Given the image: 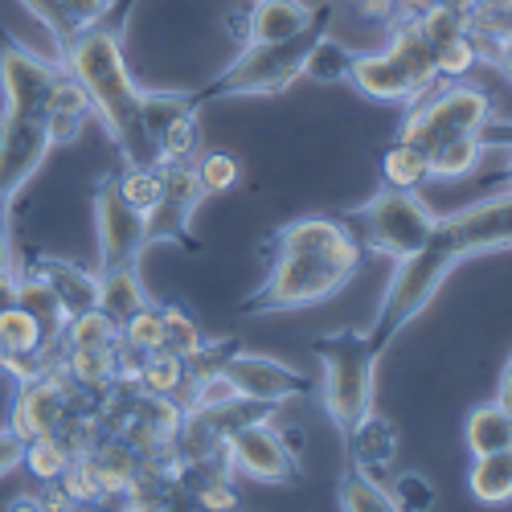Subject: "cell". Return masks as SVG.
Instances as JSON below:
<instances>
[{
  "label": "cell",
  "mask_w": 512,
  "mask_h": 512,
  "mask_svg": "<svg viewBox=\"0 0 512 512\" xmlns=\"http://www.w3.org/2000/svg\"><path fill=\"white\" fill-rule=\"evenodd\" d=\"M345 82L377 103H414L418 95H426L439 82V62H435V46L426 41L418 17L406 21L390 50L381 54H365V50H353L349 54V74Z\"/></svg>",
  "instance_id": "obj_5"
},
{
  "label": "cell",
  "mask_w": 512,
  "mask_h": 512,
  "mask_svg": "<svg viewBox=\"0 0 512 512\" xmlns=\"http://www.w3.org/2000/svg\"><path fill=\"white\" fill-rule=\"evenodd\" d=\"M160 316H164V353H177V357H193L205 340H201V328L185 316V308H177V304H164L160 308Z\"/></svg>",
  "instance_id": "obj_31"
},
{
  "label": "cell",
  "mask_w": 512,
  "mask_h": 512,
  "mask_svg": "<svg viewBox=\"0 0 512 512\" xmlns=\"http://www.w3.org/2000/svg\"><path fill=\"white\" fill-rule=\"evenodd\" d=\"M328 25H332V5H320L300 33H291L283 41H263V46H242V54L189 99L205 107V103L242 99V95H283L295 78H304V66L312 50L328 37Z\"/></svg>",
  "instance_id": "obj_3"
},
{
  "label": "cell",
  "mask_w": 512,
  "mask_h": 512,
  "mask_svg": "<svg viewBox=\"0 0 512 512\" xmlns=\"http://www.w3.org/2000/svg\"><path fill=\"white\" fill-rule=\"evenodd\" d=\"M467 488L480 504H504L512 500V451H488L472 459Z\"/></svg>",
  "instance_id": "obj_25"
},
{
  "label": "cell",
  "mask_w": 512,
  "mask_h": 512,
  "mask_svg": "<svg viewBox=\"0 0 512 512\" xmlns=\"http://www.w3.org/2000/svg\"><path fill=\"white\" fill-rule=\"evenodd\" d=\"M29 472L41 480V484H62V476L70 472V463H74V451L58 439V435H50V439H33V443H25V459H21Z\"/></svg>",
  "instance_id": "obj_29"
},
{
  "label": "cell",
  "mask_w": 512,
  "mask_h": 512,
  "mask_svg": "<svg viewBox=\"0 0 512 512\" xmlns=\"http://www.w3.org/2000/svg\"><path fill=\"white\" fill-rule=\"evenodd\" d=\"M361 254H365L361 246H345V250L275 246L271 250V271L242 300V312L259 316V312H283V308L320 304V300L336 295L340 287L357 275Z\"/></svg>",
  "instance_id": "obj_4"
},
{
  "label": "cell",
  "mask_w": 512,
  "mask_h": 512,
  "mask_svg": "<svg viewBox=\"0 0 512 512\" xmlns=\"http://www.w3.org/2000/svg\"><path fill=\"white\" fill-rule=\"evenodd\" d=\"M21 459H25V439L9 426V431H0V476L17 472Z\"/></svg>",
  "instance_id": "obj_36"
},
{
  "label": "cell",
  "mask_w": 512,
  "mask_h": 512,
  "mask_svg": "<svg viewBox=\"0 0 512 512\" xmlns=\"http://www.w3.org/2000/svg\"><path fill=\"white\" fill-rule=\"evenodd\" d=\"M504 410H512V353L504 361V373H500V398H496Z\"/></svg>",
  "instance_id": "obj_39"
},
{
  "label": "cell",
  "mask_w": 512,
  "mask_h": 512,
  "mask_svg": "<svg viewBox=\"0 0 512 512\" xmlns=\"http://www.w3.org/2000/svg\"><path fill=\"white\" fill-rule=\"evenodd\" d=\"M316 9H308L304 0H250V9L242 17L238 37L242 46H263V41H283L291 33H300L312 21Z\"/></svg>",
  "instance_id": "obj_18"
},
{
  "label": "cell",
  "mask_w": 512,
  "mask_h": 512,
  "mask_svg": "<svg viewBox=\"0 0 512 512\" xmlns=\"http://www.w3.org/2000/svg\"><path fill=\"white\" fill-rule=\"evenodd\" d=\"M21 5L50 29V37H54V46H62V41L74 33V25H70V17H66V9H62V0H21Z\"/></svg>",
  "instance_id": "obj_34"
},
{
  "label": "cell",
  "mask_w": 512,
  "mask_h": 512,
  "mask_svg": "<svg viewBox=\"0 0 512 512\" xmlns=\"http://www.w3.org/2000/svg\"><path fill=\"white\" fill-rule=\"evenodd\" d=\"M193 168H197V181H201L205 197H209V193L234 189L238 177H242V164H238L230 152H201V156L193 160Z\"/></svg>",
  "instance_id": "obj_32"
},
{
  "label": "cell",
  "mask_w": 512,
  "mask_h": 512,
  "mask_svg": "<svg viewBox=\"0 0 512 512\" xmlns=\"http://www.w3.org/2000/svg\"><path fill=\"white\" fill-rule=\"evenodd\" d=\"M484 148H488L484 132H480V136H455V140L439 144L435 152H426L431 177H439V181H459V177H467V173H472V168L480 164Z\"/></svg>",
  "instance_id": "obj_26"
},
{
  "label": "cell",
  "mask_w": 512,
  "mask_h": 512,
  "mask_svg": "<svg viewBox=\"0 0 512 512\" xmlns=\"http://www.w3.org/2000/svg\"><path fill=\"white\" fill-rule=\"evenodd\" d=\"M312 353L324 365V410L328 418L340 426V435H349L353 426L373 410V373H377V357L365 345V332L357 328H340L328 332L320 340H312Z\"/></svg>",
  "instance_id": "obj_7"
},
{
  "label": "cell",
  "mask_w": 512,
  "mask_h": 512,
  "mask_svg": "<svg viewBox=\"0 0 512 512\" xmlns=\"http://www.w3.org/2000/svg\"><path fill=\"white\" fill-rule=\"evenodd\" d=\"M66 414H70V381L58 369H50V373H37V377L21 381L9 426L25 443H33V439L58 435Z\"/></svg>",
  "instance_id": "obj_16"
},
{
  "label": "cell",
  "mask_w": 512,
  "mask_h": 512,
  "mask_svg": "<svg viewBox=\"0 0 512 512\" xmlns=\"http://www.w3.org/2000/svg\"><path fill=\"white\" fill-rule=\"evenodd\" d=\"M148 291L140 283V271L136 263H127V267H111V271H99V308L123 324V320H132L140 308H148Z\"/></svg>",
  "instance_id": "obj_22"
},
{
  "label": "cell",
  "mask_w": 512,
  "mask_h": 512,
  "mask_svg": "<svg viewBox=\"0 0 512 512\" xmlns=\"http://www.w3.org/2000/svg\"><path fill=\"white\" fill-rule=\"evenodd\" d=\"M205 189L197 181V168L181 160H160V193L152 201L148 218V246L152 242H181L185 250H197L193 242V213L201 205Z\"/></svg>",
  "instance_id": "obj_13"
},
{
  "label": "cell",
  "mask_w": 512,
  "mask_h": 512,
  "mask_svg": "<svg viewBox=\"0 0 512 512\" xmlns=\"http://www.w3.org/2000/svg\"><path fill=\"white\" fill-rule=\"evenodd\" d=\"M336 504L345 508V512H398L390 488H381V484L365 472V467H357V463H349L345 480H340Z\"/></svg>",
  "instance_id": "obj_27"
},
{
  "label": "cell",
  "mask_w": 512,
  "mask_h": 512,
  "mask_svg": "<svg viewBox=\"0 0 512 512\" xmlns=\"http://www.w3.org/2000/svg\"><path fill=\"white\" fill-rule=\"evenodd\" d=\"M390 496H394V508H414V512L435 508V488H431V480H422L418 472L398 476L394 488H390Z\"/></svg>",
  "instance_id": "obj_33"
},
{
  "label": "cell",
  "mask_w": 512,
  "mask_h": 512,
  "mask_svg": "<svg viewBox=\"0 0 512 512\" xmlns=\"http://www.w3.org/2000/svg\"><path fill=\"white\" fill-rule=\"evenodd\" d=\"M508 148H512V144H508ZM508 177H512V156H508Z\"/></svg>",
  "instance_id": "obj_41"
},
{
  "label": "cell",
  "mask_w": 512,
  "mask_h": 512,
  "mask_svg": "<svg viewBox=\"0 0 512 512\" xmlns=\"http://www.w3.org/2000/svg\"><path fill=\"white\" fill-rule=\"evenodd\" d=\"M484 127H492V103L480 87L472 82L451 78L447 87L426 91V99H414V111L406 115L398 140L418 148V152H435L439 144L455 136H480Z\"/></svg>",
  "instance_id": "obj_8"
},
{
  "label": "cell",
  "mask_w": 512,
  "mask_h": 512,
  "mask_svg": "<svg viewBox=\"0 0 512 512\" xmlns=\"http://www.w3.org/2000/svg\"><path fill=\"white\" fill-rule=\"evenodd\" d=\"M107 5H111V0H62V9H66V17H70L74 29H78V25H87V21H95Z\"/></svg>",
  "instance_id": "obj_37"
},
{
  "label": "cell",
  "mask_w": 512,
  "mask_h": 512,
  "mask_svg": "<svg viewBox=\"0 0 512 512\" xmlns=\"http://www.w3.org/2000/svg\"><path fill=\"white\" fill-rule=\"evenodd\" d=\"M463 439L472 455H488V451H512V410H504L500 402L476 406L472 418L463 426Z\"/></svg>",
  "instance_id": "obj_24"
},
{
  "label": "cell",
  "mask_w": 512,
  "mask_h": 512,
  "mask_svg": "<svg viewBox=\"0 0 512 512\" xmlns=\"http://www.w3.org/2000/svg\"><path fill=\"white\" fill-rule=\"evenodd\" d=\"M132 9H136V0H111L95 21L78 25L54 50H58V62L66 66V74L87 91L103 132L119 148V160L148 168V164H156V152L148 144L144 119H140L144 91L136 87V78L123 58V29H127Z\"/></svg>",
  "instance_id": "obj_2"
},
{
  "label": "cell",
  "mask_w": 512,
  "mask_h": 512,
  "mask_svg": "<svg viewBox=\"0 0 512 512\" xmlns=\"http://www.w3.org/2000/svg\"><path fill=\"white\" fill-rule=\"evenodd\" d=\"M197 500H201L205 508H234V504H238V496H234V488H230L226 476H213L209 484H201V488H197Z\"/></svg>",
  "instance_id": "obj_35"
},
{
  "label": "cell",
  "mask_w": 512,
  "mask_h": 512,
  "mask_svg": "<svg viewBox=\"0 0 512 512\" xmlns=\"http://www.w3.org/2000/svg\"><path fill=\"white\" fill-rule=\"evenodd\" d=\"M54 140L41 115H0V209L13 205V197L29 185V177L46 164Z\"/></svg>",
  "instance_id": "obj_14"
},
{
  "label": "cell",
  "mask_w": 512,
  "mask_h": 512,
  "mask_svg": "<svg viewBox=\"0 0 512 512\" xmlns=\"http://www.w3.org/2000/svg\"><path fill=\"white\" fill-rule=\"evenodd\" d=\"M381 177H386V185H398V189H418L426 177H431V164H426V152L394 140L386 152H381Z\"/></svg>",
  "instance_id": "obj_28"
},
{
  "label": "cell",
  "mask_w": 512,
  "mask_h": 512,
  "mask_svg": "<svg viewBox=\"0 0 512 512\" xmlns=\"http://www.w3.org/2000/svg\"><path fill=\"white\" fill-rule=\"evenodd\" d=\"M13 304H21L37 328H41V340H46V349L58 353V340H62V328H66V308L58 304V295L50 291V283L41 279L37 271H17V291H13Z\"/></svg>",
  "instance_id": "obj_21"
},
{
  "label": "cell",
  "mask_w": 512,
  "mask_h": 512,
  "mask_svg": "<svg viewBox=\"0 0 512 512\" xmlns=\"http://www.w3.org/2000/svg\"><path fill=\"white\" fill-rule=\"evenodd\" d=\"M91 115H95V107H91L87 91H82L70 74H62V78L54 82L50 99H46V111H41V119H46V132H50V140H54V148L78 140V132L87 127Z\"/></svg>",
  "instance_id": "obj_19"
},
{
  "label": "cell",
  "mask_w": 512,
  "mask_h": 512,
  "mask_svg": "<svg viewBox=\"0 0 512 512\" xmlns=\"http://www.w3.org/2000/svg\"><path fill=\"white\" fill-rule=\"evenodd\" d=\"M25 267L50 283V291L58 295V304L66 308V316H82V312L99 308V275L82 271L78 263L54 259V254H29Z\"/></svg>",
  "instance_id": "obj_17"
},
{
  "label": "cell",
  "mask_w": 512,
  "mask_h": 512,
  "mask_svg": "<svg viewBox=\"0 0 512 512\" xmlns=\"http://www.w3.org/2000/svg\"><path fill=\"white\" fill-rule=\"evenodd\" d=\"M492 250H512V189L492 193L476 205L451 213V218H439L431 238L414 254L398 259V271L373 316V328L365 332L369 353L381 361V353L406 332V324H414L431 308L443 279L463 259H480V254H492Z\"/></svg>",
  "instance_id": "obj_1"
},
{
  "label": "cell",
  "mask_w": 512,
  "mask_h": 512,
  "mask_svg": "<svg viewBox=\"0 0 512 512\" xmlns=\"http://www.w3.org/2000/svg\"><path fill=\"white\" fill-rule=\"evenodd\" d=\"M340 222L349 226L361 250L390 254V259H406L426 238H431L439 213L418 197V189H398L381 185L365 205L340 213Z\"/></svg>",
  "instance_id": "obj_6"
},
{
  "label": "cell",
  "mask_w": 512,
  "mask_h": 512,
  "mask_svg": "<svg viewBox=\"0 0 512 512\" xmlns=\"http://www.w3.org/2000/svg\"><path fill=\"white\" fill-rule=\"evenodd\" d=\"M345 447H349V463L365 467L369 476H377L381 467H390L394 455H398V426L381 414H365L353 431L345 435Z\"/></svg>",
  "instance_id": "obj_20"
},
{
  "label": "cell",
  "mask_w": 512,
  "mask_h": 512,
  "mask_svg": "<svg viewBox=\"0 0 512 512\" xmlns=\"http://www.w3.org/2000/svg\"><path fill=\"white\" fill-rule=\"evenodd\" d=\"M197 103L177 91H144L140 95V119L148 144L160 160H181L193 164L201 156V127H197Z\"/></svg>",
  "instance_id": "obj_12"
},
{
  "label": "cell",
  "mask_w": 512,
  "mask_h": 512,
  "mask_svg": "<svg viewBox=\"0 0 512 512\" xmlns=\"http://www.w3.org/2000/svg\"><path fill=\"white\" fill-rule=\"evenodd\" d=\"M0 340H5L9 353H50L46 340H41L37 320H33L21 304L0 308ZM50 357H58V353H50Z\"/></svg>",
  "instance_id": "obj_30"
},
{
  "label": "cell",
  "mask_w": 512,
  "mask_h": 512,
  "mask_svg": "<svg viewBox=\"0 0 512 512\" xmlns=\"http://www.w3.org/2000/svg\"><path fill=\"white\" fill-rule=\"evenodd\" d=\"M62 74H66V66L58 58L54 62L41 58L0 29V91H5V111L0 115H21V119L41 115Z\"/></svg>",
  "instance_id": "obj_11"
},
{
  "label": "cell",
  "mask_w": 512,
  "mask_h": 512,
  "mask_svg": "<svg viewBox=\"0 0 512 512\" xmlns=\"http://www.w3.org/2000/svg\"><path fill=\"white\" fill-rule=\"evenodd\" d=\"M0 275H13V226H9V205L0 209Z\"/></svg>",
  "instance_id": "obj_38"
},
{
  "label": "cell",
  "mask_w": 512,
  "mask_h": 512,
  "mask_svg": "<svg viewBox=\"0 0 512 512\" xmlns=\"http://www.w3.org/2000/svg\"><path fill=\"white\" fill-rule=\"evenodd\" d=\"M222 373L230 377V386L238 398H250V402H287V398H308L316 390V381L295 373L291 365L275 361V357H254V353H238L230 349L226 361H222Z\"/></svg>",
  "instance_id": "obj_15"
},
{
  "label": "cell",
  "mask_w": 512,
  "mask_h": 512,
  "mask_svg": "<svg viewBox=\"0 0 512 512\" xmlns=\"http://www.w3.org/2000/svg\"><path fill=\"white\" fill-rule=\"evenodd\" d=\"M95 230H99V271L140 263L148 250V218L123 197L119 177H103L95 189Z\"/></svg>",
  "instance_id": "obj_10"
},
{
  "label": "cell",
  "mask_w": 512,
  "mask_h": 512,
  "mask_svg": "<svg viewBox=\"0 0 512 512\" xmlns=\"http://www.w3.org/2000/svg\"><path fill=\"white\" fill-rule=\"evenodd\" d=\"M5 365H9V349H5V340H0V373H5Z\"/></svg>",
  "instance_id": "obj_40"
},
{
  "label": "cell",
  "mask_w": 512,
  "mask_h": 512,
  "mask_svg": "<svg viewBox=\"0 0 512 512\" xmlns=\"http://www.w3.org/2000/svg\"><path fill=\"white\" fill-rule=\"evenodd\" d=\"M300 431H275L267 418H254L222 443V463L263 484H300Z\"/></svg>",
  "instance_id": "obj_9"
},
{
  "label": "cell",
  "mask_w": 512,
  "mask_h": 512,
  "mask_svg": "<svg viewBox=\"0 0 512 512\" xmlns=\"http://www.w3.org/2000/svg\"><path fill=\"white\" fill-rule=\"evenodd\" d=\"M132 377H136L140 390L160 394V398H181L189 390V365H185V357L164 353V349L140 357L136 369H132Z\"/></svg>",
  "instance_id": "obj_23"
}]
</instances>
